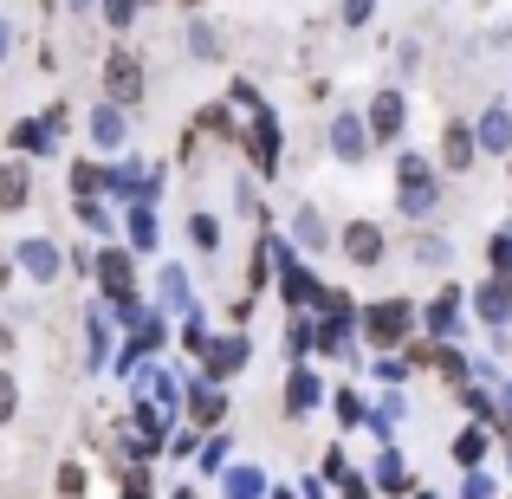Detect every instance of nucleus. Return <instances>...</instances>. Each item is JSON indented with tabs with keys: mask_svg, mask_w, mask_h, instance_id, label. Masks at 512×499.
Wrapping results in <instances>:
<instances>
[{
	"mask_svg": "<svg viewBox=\"0 0 512 499\" xmlns=\"http://www.w3.org/2000/svg\"><path fill=\"white\" fill-rule=\"evenodd\" d=\"M435 208H441V163L422 150H396V214L428 221Z\"/></svg>",
	"mask_w": 512,
	"mask_h": 499,
	"instance_id": "f257e3e1",
	"label": "nucleus"
},
{
	"mask_svg": "<svg viewBox=\"0 0 512 499\" xmlns=\"http://www.w3.org/2000/svg\"><path fill=\"white\" fill-rule=\"evenodd\" d=\"M240 150H247V169L260 175V182H279V163H286V124H279L273 104L247 117V137H240Z\"/></svg>",
	"mask_w": 512,
	"mask_h": 499,
	"instance_id": "f03ea898",
	"label": "nucleus"
},
{
	"mask_svg": "<svg viewBox=\"0 0 512 499\" xmlns=\"http://www.w3.org/2000/svg\"><path fill=\"white\" fill-rule=\"evenodd\" d=\"M357 337H370V350L409 344V337H415V299H376V305H363Z\"/></svg>",
	"mask_w": 512,
	"mask_h": 499,
	"instance_id": "7ed1b4c3",
	"label": "nucleus"
},
{
	"mask_svg": "<svg viewBox=\"0 0 512 499\" xmlns=\"http://www.w3.org/2000/svg\"><path fill=\"white\" fill-rule=\"evenodd\" d=\"M98 78H104V98L124 104V111H137L143 91H150V72H143V59L130 46H111V52H104V72Z\"/></svg>",
	"mask_w": 512,
	"mask_h": 499,
	"instance_id": "20e7f679",
	"label": "nucleus"
},
{
	"mask_svg": "<svg viewBox=\"0 0 512 499\" xmlns=\"http://www.w3.org/2000/svg\"><path fill=\"white\" fill-rule=\"evenodd\" d=\"M363 117H370V137H376V150H402V137H409V98H402V85H383V91H370Z\"/></svg>",
	"mask_w": 512,
	"mask_h": 499,
	"instance_id": "39448f33",
	"label": "nucleus"
},
{
	"mask_svg": "<svg viewBox=\"0 0 512 499\" xmlns=\"http://www.w3.org/2000/svg\"><path fill=\"white\" fill-rule=\"evenodd\" d=\"M331 156H338V163L344 169H363V163H370V150H376V137H370V117H363V111H338V117H331Z\"/></svg>",
	"mask_w": 512,
	"mask_h": 499,
	"instance_id": "423d86ee",
	"label": "nucleus"
},
{
	"mask_svg": "<svg viewBox=\"0 0 512 499\" xmlns=\"http://www.w3.org/2000/svg\"><path fill=\"white\" fill-rule=\"evenodd\" d=\"M338 253L357 273H370V266H383V253H389V240H383V227L370 221V214H357V221H344L338 227Z\"/></svg>",
	"mask_w": 512,
	"mask_h": 499,
	"instance_id": "0eeeda50",
	"label": "nucleus"
},
{
	"mask_svg": "<svg viewBox=\"0 0 512 499\" xmlns=\"http://www.w3.org/2000/svg\"><path fill=\"white\" fill-rule=\"evenodd\" d=\"M467 305H474V318H480V325L500 337V331L512 325V279H506V273H487L474 292H467Z\"/></svg>",
	"mask_w": 512,
	"mask_h": 499,
	"instance_id": "6e6552de",
	"label": "nucleus"
},
{
	"mask_svg": "<svg viewBox=\"0 0 512 499\" xmlns=\"http://www.w3.org/2000/svg\"><path fill=\"white\" fill-rule=\"evenodd\" d=\"M247 357H253V344H247V331H227V337H214V350L208 357H201V376H208V383H234L240 370H247Z\"/></svg>",
	"mask_w": 512,
	"mask_h": 499,
	"instance_id": "1a4fd4ad",
	"label": "nucleus"
},
{
	"mask_svg": "<svg viewBox=\"0 0 512 499\" xmlns=\"http://www.w3.org/2000/svg\"><path fill=\"white\" fill-rule=\"evenodd\" d=\"M480 156V130L467 124V117H448L441 124V175H467Z\"/></svg>",
	"mask_w": 512,
	"mask_h": 499,
	"instance_id": "9d476101",
	"label": "nucleus"
},
{
	"mask_svg": "<svg viewBox=\"0 0 512 499\" xmlns=\"http://www.w3.org/2000/svg\"><path fill=\"white\" fill-rule=\"evenodd\" d=\"M163 344H169V312H143V325H130L124 350H117V376H130L137 357H150V350H163Z\"/></svg>",
	"mask_w": 512,
	"mask_h": 499,
	"instance_id": "9b49d317",
	"label": "nucleus"
},
{
	"mask_svg": "<svg viewBox=\"0 0 512 499\" xmlns=\"http://www.w3.org/2000/svg\"><path fill=\"white\" fill-rule=\"evenodd\" d=\"M85 137H91V150H104V156H117L130 143V117H124V104H91V117H85Z\"/></svg>",
	"mask_w": 512,
	"mask_h": 499,
	"instance_id": "f8f14e48",
	"label": "nucleus"
},
{
	"mask_svg": "<svg viewBox=\"0 0 512 499\" xmlns=\"http://www.w3.org/2000/svg\"><path fill=\"white\" fill-rule=\"evenodd\" d=\"M188 422H195V435L221 428L227 422V389L208 383V376H188Z\"/></svg>",
	"mask_w": 512,
	"mask_h": 499,
	"instance_id": "ddd939ff",
	"label": "nucleus"
},
{
	"mask_svg": "<svg viewBox=\"0 0 512 499\" xmlns=\"http://www.w3.org/2000/svg\"><path fill=\"white\" fill-rule=\"evenodd\" d=\"M13 260H20V273L33 279V286H59V273H65V260H59V247H52L46 234H33V240H20L13 247Z\"/></svg>",
	"mask_w": 512,
	"mask_h": 499,
	"instance_id": "4468645a",
	"label": "nucleus"
},
{
	"mask_svg": "<svg viewBox=\"0 0 512 499\" xmlns=\"http://www.w3.org/2000/svg\"><path fill=\"white\" fill-rule=\"evenodd\" d=\"M331 396V383L312 370V363H292V376H286V415L299 422V415H318V402Z\"/></svg>",
	"mask_w": 512,
	"mask_h": 499,
	"instance_id": "2eb2a0df",
	"label": "nucleus"
},
{
	"mask_svg": "<svg viewBox=\"0 0 512 499\" xmlns=\"http://www.w3.org/2000/svg\"><path fill=\"white\" fill-rule=\"evenodd\" d=\"M454 331H461V286H441L435 305L422 312V337H435V344H454Z\"/></svg>",
	"mask_w": 512,
	"mask_h": 499,
	"instance_id": "dca6fc26",
	"label": "nucleus"
},
{
	"mask_svg": "<svg viewBox=\"0 0 512 499\" xmlns=\"http://www.w3.org/2000/svg\"><path fill=\"white\" fill-rule=\"evenodd\" d=\"M292 240H299V253H325V247H338L331 221L312 208V201H299V208H292Z\"/></svg>",
	"mask_w": 512,
	"mask_h": 499,
	"instance_id": "f3484780",
	"label": "nucleus"
},
{
	"mask_svg": "<svg viewBox=\"0 0 512 499\" xmlns=\"http://www.w3.org/2000/svg\"><path fill=\"white\" fill-rule=\"evenodd\" d=\"M33 201V163L26 156H7L0 163V214H20Z\"/></svg>",
	"mask_w": 512,
	"mask_h": 499,
	"instance_id": "a211bd4d",
	"label": "nucleus"
},
{
	"mask_svg": "<svg viewBox=\"0 0 512 499\" xmlns=\"http://www.w3.org/2000/svg\"><path fill=\"white\" fill-rule=\"evenodd\" d=\"M156 312H169V318H195V292H188V273L182 266H163V279H156Z\"/></svg>",
	"mask_w": 512,
	"mask_h": 499,
	"instance_id": "6ab92c4d",
	"label": "nucleus"
},
{
	"mask_svg": "<svg viewBox=\"0 0 512 499\" xmlns=\"http://www.w3.org/2000/svg\"><path fill=\"white\" fill-rule=\"evenodd\" d=\"M474 130H480V156H512V111L506 104H487Z\"/></svg>",
	"mask_w": 512,
	"mask_h": 499,
	"instance_id": "aec40b11",
	"label": "nucleus"
},
{
	"mask_svg": "<svg viewBox=\"0 0 512 499\" xmlns=\"http://www.w3.org/2000/svg\"><path fill=\"white\" fill-rule=\"evenodd\" d=\"M195 130H201V137H214V143H240V137H247V124H234V104H227V98L201 104V111H195Z\"/></svg>",
	"mask_w": 512,
	"mask_h": 499,
	"instance_id": "412c9836",
	"label": "nucleus"
},
{
	"mask_svg": "<svg viewBox=\"0 0 512 499\" xmlns=\"http://www.w3.org/2000/svg\"><path fill=\"white\" fill-rule=\"evenodd\" d=\"M454 467H467V474H480L487 467V454H493V428H480V422H467L461 435H454Z\"/></svg>",
	"mask_w": 512,
	"mask_h": 499,
	"instance_id": "4be33fe9",
	"label": "nucleus"
},
{
	"mask_svg": "<svg viewBox=\"0 0 512 499\" xmlns=\"http://www.w3.org/2000/svg\"><path fill=\"white\" fill-rule=\"evenodd\" d=\"M7 150L13 156H46V150H59V137L46 130V117H20V124L7 130Z\"/></svg>",
	"mask_w": 512,
	"mask_h": 499,
	"instance_id": "5701e85b",
	"label": "nucleus"
},
{
	"mask_svg": "<svg viewBox=\"0 0 512 499\" xmlns=\"http://www.w3.org/2000/svg\"><path fill=\"white\" fill-rule=\"evenodd\" d=\"M124 247L130 253H156V247H163V234H156V208H150V201H130V214H124Z\"/></svg>",
	"mask_w": 512,
	"mask_h": 499,
	"instance_id": "b1692460",
	"label": "nucleus"
},
{
	"mask_svg": "<svg viewBox=\"0 0 512 499\" xmlns=\"http://www.w3.org/2000/svg\"><path fill=\"white\" fill-rule=\"evenodd\" d=\"M370 487H376V493H396V499H415V487H409V474H402V454H396V448H383V454H376Z\"/></svg>",
	"mask_w": 512,
	"mask_h": 499,
	"instance_id": "393cba45",
	"label": "nucleus"
},
{
	"mask_svg": "<svg viewBox=\"0 0 512 499\" xmlns=\"http://www.w3.org/2000/svg\"><path fill=\"white\" fill-rule=\"evenodd\" d=\"M221 240H227L221 214H208V208L188 214V247H195V253H221Z\"/></svg>",
	"mask_w": 512,
	"mask_h": 499,
	"instance_id": "a878e982",
	"label": "nucleus"
},
{
	"mask_svg": "<svg viewBox=\"0 0 512 499\" xmlns=\"http://www.w3.org/2000/svg\"><path fill=\"white\" fill-rule=\"evenodd\" d=\"M454 402H461L467 422H480V428H500V415H506V409H500V396H493V389H474V383H467Z\"/></svg>",
	"mask_w": 512,
	"mask_h": 499,
	"instance_id": "bb28decb",
	"label": "nucleus"
},
{
	"mask_svg": "<svg viewBox=\"0 0 512 499\" xmlns=\"http://www.w3.org/2000/svg\"><path fill=\"white\" fill-rule=\"evenodd\" d=\"M85 337H91V344H85V363H91V370H104V357H111V325H104V305H91V312H85Z\"/></svg>",
	"mask_w": 512,
	"mask_h": 499,
	"instance_id": "cd10ccee",
	"label": "nucleus"
},
{
	"mask_svg": "<svg viewBox=\"0 0 512 499\" xmlns=\"http://www.w3.org/2000/svg\"><path fill=\"white\" fill-rule=\"evenodd\" d=\"M331 409H338V422H344V428L370 422V402H363V396H357L350 383H338V389H331Z\"/></svg>",
	"mask_w": 512,
	"mask_h": 499,
	"instance_id": "c85d7f7f",
	"label": "nucleus"
},
{
	"mask_svg": "<svg viewBox=\"0 0 512 499\" xmlns=\"http://www.w3.org/2000/svg\"><path fill=\"white\" fill-rule=\"evenodd\" d=\"M188 59H201V65L221 59V33H214L208 20H188Z\"/></svg>",
	"mask_w": 512,
	"mask_h": 499,
	"instance_id": "c756f323",
	"label": "nucleus"
},
{
	"mask_svg": "<svg viewBox=\"0 0 512 499\" xmlns=\"http://www.w3.org/2000/svg\"><path fill=\"white\" fill-rule=\"evenodd\" d=\"M221 493H227V499H260V493H273V487H266V474H260V467H234Z\"/></svg>",
	"mask_w": 512,
	"mask_h": 499,
	"instance_id": "7c9ffc66",
	"label": "nucleus"
},
{
	"mask_svg": "<svg viewBox=\"0 0 512 499\" xmlns=\"http://www.w3.org/2000/svg\"><path fill=\"white\" fill-rule=\"evenodd\" d=\"M286 350H292V357H299V363L312 357V350H318V318H305V312L292 318V325H286Z\"/></svg>",
	"mask_w": 512,
	"mask_h": 499,
	"instance_id": "2f4dec72",
	"label": "nucleus"
},
{
	"mask_svg": "<svg viewBox=\"0 0 512 499\" xmlns=\"http://www.w3.org/2000/svg\"><path fill=\"white\" fill-rule=\"evenodd\" d=\"M98 13H104V26H111V33H130V26H137V13H143V0H98Z\"/></svg>",
	"mask_w": 512,
	"mask_h": 499,
	"instance_id": "473e14b6",
	"label": "nucleus"
},
{
	"mask_svg": "<svg viewBox=\"0 0 512 499\" xmlns=\"http://www.w3.org/2000/svg\"><path fill=\"white\" fill-rule=\"evenodd\" d=\"M72 214L91 227V234H104V240L117 234V221H111V208H104V201H72Z\"/></svg>",
	"mask_w": 512,
	"mask_h": 499,
	"instance_id": "72a5a7b5",
	"label": "nucleus"
},
{
	"mask_svg": "<svg viewBox=\"0 0 512 499\" xmlns=\"http://www.w3.org/2000/svg\"><path fill=\"white\" fill-rule=\"evenodd\" d=\"M487 266L512 279V221H506V227H493V240H487Z\"/></svg>",
	"mask_w": 512,
	"mask_h": 499,
	"instance_id": "f704fd0d",
	"label": "nucleus"
},
{
	"mask_svg": "<svg viewBox=\"0 0 512 499\" xmlns=\"http://www.w3.org/2000/svg\"><path fill=\"white\" fill-rule=\"evenodd\" d=\"M376 7H383V0H338V20H344V33H363V26L376 20Z\"/></svg>",
	"mask_w": 512,
	"mask_h": 499,
	"instance_id": "c9c22d12",
	"label": "nucleus"
},
{
	"mask_svg": "<svg viewBox=\"0 0 512 499\" xmlns=\"http://www.w3.org/2000/svg\"><path fill=\"white\" fill-rule=\"evenodd\" d=\"M415 260H422V266H448V260H454V240H441V234H415Z\"/></svg>",
	"mask_w": 512,
	"mask_h": 499,
	"instance_id": "e433bc0d",
	"label": "nucleus"
},
{
	"mask_svg": "<svg viewBox=\"0 0 512 499\" xmlns=\"http://www.w3.org/2000/svg\"><path fill=\"white\" fill-rule=\"evenodd\" d=\"M13 415H20V376H13L7 363H0V428H7Z\"/></svg>",
	"mask_w": 512,
	"mask_h": 499,
	"instance_id": "4c0bfd02",
	"label": "nucleus"
},
{
	"mask_svg": "<svg viewBox=\"0 0 512 499\" xmlns=\"http://www.w3.org/2000/svg\"><path fill=\"white\" fill-rule=\"evenodd\" d=\"M117 487H124V499H156V474H150V467H124Z\"/></svg>",
	"mask_w": 512,
	"mask_h": 499,
	"instance_id": "58836bf2",
	"label": "nucleus"
},
{
	"mask_svg": "<svg viewBox=\"0 0 512 499\" xmlns=\"http://www.w3.org/2000/svg\"><path fill=\"white\" fill-rule=\"evenodd\" d=\"M182 344L195 350V357H208V350H214V337H208V325H201V312H195V318H182Z\"/></svg>",
	"mask_w": 512,
	"mask_h": 499,
	"instance_id": "ea45409f",
	"label": "nucleus"
},
{
	"mask_svg": "<svg viewBox=\"0 0 512 499\" xmlns=\"http://www.w3.org/2000/svg\"><path fill=\"white\" fill-rule=\"evenodd\" d=\"M85 493V467L78 461H59V499H78Z\"/></svg>",
	"mask_w": 512,
	"mask_h": 499,
	"instance_id": "a19ab883",
	"label": "nucleus"
},
{
	"mask_svg": "<svg viewBox=\"0 0 512 499\" xmlns=\"http://www.w3.org/2000/svg\"><path fill=\"white\" fill-rule=\"evenodd\" d=\"M493 493H500V487H493V474H487V467L461 480V499H493Z\"/></svg>",
	"mask_w": 512,
	"mask_h": 499,
	"instance_id": "79ce46f5",
	"label": "nucleus"
},
{
	"mask_svg": "<svg viewBox=\"0 0 512 499\" xmlns=\"http://www.w3.org/2000/svg\"><path fill=\"white\" fill-rule=\"evenodd\" d=\"M39 117H46V130H52V137H65V130H72V104H46V111H39Z\"/></svg>",
	"mask_w": 512,
	"mask_h": 499,
	"instance_id": "37998d69",
	"label": "nucleus"
},
{
	"mask_svg": "<svg viewBox=\"0 0 512 499\" xmlns=\"http://www.w3.org/2000/svg\"><path fill=\"white\" fill-rule=\"evenodd\" d=\"M227 454H234V448H227V435H214L208 448H201V467H208V474H221V467H227Z\"/></svg>",
	"mask_w": 512,
	"mask_h": 499,
	"instance_id": "c03bdc74",
	"label": "nucleus"
},
{
	"mask_svg": "<svg viewBox=\"0 0 512 499\" xmlns=\"http://www.w3.org/2000/svg\"><path fill=\"white\" fill-rule=\"evenodd\" d=\"M376 376H383V383H402V376H409V363H402V357H376Z\"/></svg>",
	"mask_w": 512,
	"mask_h": 499,
	"instance_id": "a18cd8bd",
	"label": "nucleus"
},
{
	"mask_svg": "<svg viewBox=\"0 0 512 499\" xmlns=\"http://www.w3.org/2000/svg\"><path fill=\"white\" fill-rule=\"evenodd\" d=\"M318 474H325V480H350L344 474V448H325V467H318Z\"/></svg>",
	"mask_w": 512,
	"mask_h": 499,
	"instance_id": "49530a36",
	"label": "nucleus"
},
{
	"mask_svg": "<svg viewBox=\"0 0 512 499\" xmlns=\"http://www.w3.org/2000/svg\"><path fill=\"white\" fill-rule=\"evenodd\" d=\"M344 499H376V487H370V474H350V480H344Z\"/></svg>",
	"mask_w": 512,
	"mask_h": 499,
	"instance_id": "de8ad7c7",
	"label": "nucleus"
},
{
	"mask_svg": "<svg viewBox=\"0 0 512 499\" xmlns=\"http://www.w3.org/2000/svg\"><path fill=\"white\" fill-rule=\"evenodd\" d=\"M396 65H402V78H409V72H415V65H422V46H415V39H409V46H402V52H396Z\"/></svg>",
	"mask_w": 512,
	"mask_h": 499,
	"instance_id": "09e8293b",
	"label": "nucleus"
},
{
	"mask_svg": "<svg viewBox=\"0 0 512 499\" xmlns=\"http://www.w3.org/2000/svg\"><path fill=\"white\" fill-rule=\"evenodd\" d=\"M13 273H20V260H13V253H7V247H0V292H7V286H13Z\"/></svg>",
	"mask_w": 512,
	"mask_h": 499,
	"instance_id": "8fccbe9b",
	"label": "nucleus"
},
{
	"mask_svg": "<svg viewBox=\"0 0 512 499\" xmlns=\"http://www.w3.org/2000/svg\"><path fill=\"white\" fill-rule=\"evenodd\" d=\"M325 487H331V480H325V474H312V480H305L299 493H305V499H325Z\"/></svg>",
	"mask_w": 512,
	"mask_h": 499,
	"instance_id": "3c124183",
	"label": "nucleus"
},
{
	"mask_svg": "<svg viewBox=\"0 0 512 499\" xmlns=\"http://www.w3.org/2000/svg\"><path fill=\"white\" fill-rule=\"evenodd\" d=\"M7 52H13V26L0 20V65H7Z\"/></svg>",
	"mask_w": 512,
	"mask_h": 499,
	"instance_id": "603ef678",
	"label": "nucleus"
},
{
	"mask_svg": "<svg viewBox=\"0 0 512 499\" xmlns=\"http://www.w3.org/2000/svg\"><path fill=\"white\" fill-rule=\"evenodd\" d=\"M0 357H13V325H0Z\"/></svg>",
	"mask_w": 512,
	"mask_h": 499,
	"instance_id": "864d4df0",
	"label": "nucleus"
},
{
	"mask_svg": "<svg viewBox=\"0 0 512 499\" xmlns=\"http://www.w3.org/2000/svg\"><path fill=\"white\" fill-rule=\"evenodd\" d=\"M169 499H201V493H195V487H175V493H169Z\"/></svg>",
	"mask_w": 512,
	"mask_h": 499,
	"instance_id": "5fc2aeb1",
	"label": "nucleus"
},
{
	"mask_svg": "<svg viewBox=\"0 0 512 499\" xmlns=\"http://www.w3.org/2000/svg\"><path fill=\"white\" fill-rule=\"evenodd\" d=\"M266 499H292V487H273V493H266Z\"/></svg>",
	"mask_w": 512,
	"mask_h": 499,
	"instance_id": "6e6d98bb",
	"label": "nucleus"
},
{
	"mask_svg": "<svg viewBox=\"0 0 512 499\" xmlns=\"http://www.w3.org/2000/svg\"><path fill=\"white\" fill-rule=\"evenodd\" d=\"M415 499H441V493H428V487H415Z\"/></svg>",
	"mask_w": 512,
	"mask_h": 499,
	"instance_id": "4d7b16f0",
	"label": "nucleus"
},
{
	"mask_svg": "<svg viewBox=\"0 0 512 499\" xmlns=\"http://www.w3.org/2000/svg\"><path fill=\"white\" fill-rule=\"evenodd\" d=\"M65 7H72V13H78V7H91V0H65Z\"/></svg>",
	"mask_w": 512,
	"mask_h": 499,
	"instance_id": "13d9d810",
	"label": "nucleus"
},
{
	"mask_svg": "<svg viewBox=\"0 0 512 499\" xmlns=\"http://www.w3.org/2000/svg\"><path fill=\"white\" fill-rule=\"evenodd\" d=\"M143 7H163V0H143Z\"/></svg>",
	"mask_w": 512,
	"mask_h": 499,
	"instance_id": "bf43d9fd",
	"label": "nucleus"
},
{
	"mask_svg": "<svg viewBox=\"0 0 512 499\" xmlns=\"http://www.w3.org/2000/svg\"><path fill=\"white\" fill-rule=\"evenodd\" d=\"M506 175H512V156H506Z\"/></svg>",
	"mask_w": 512,
	"mask_h": 499,
	"instance_id": "052dcab7",
	"label": "nucleus"
},
{
	"mask_svg": "<svg viewBox=\"0 0 512 499\" xmlns=\"http://www.w3.org/2000/svg\"><path fill=\"white\" fill-rule=\"evenodd\" d=\"M182 7H195V0H182Z\"/></svg>",
	"mask_w": 512,
	"mask_h": 499,
	"instance_id": "680f3d73",
	"label": "nucleus"
}]
</instances>
